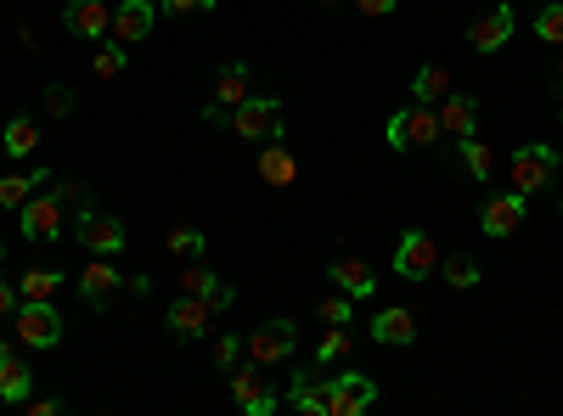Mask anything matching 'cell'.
Masks as SVG:
<instances>
[{
  "mask_svg": "<svg viewBox=\"0 0 563 416\" xmlns=\"http://www.w3.org/2000/svg\"><path fill=\"white\" fill-rule=\"evenodd\" d=\"M327 282L361 304V299L378 293V270H372L366 259H355V254H339V259H327Z\"/></svg>",
  "mask_w": 563,
  "mask_h": 416,
  "instance_id": "cell-13",
  "label": "cell"
},
{
  "mask_svg": "<svg viewBox=\"0 0 563 416\" xmlns=\"http://www.w3.org/2000/svg\"><path fill=\"white\" fill-rule=\"evenodd\" d=\"M74 102H79V90H74V85H45V90H40V108L52 113V119H68Z\"/></svg>",
  "mask_w": 563,
  "mask_h": 416,
  "instance_id": "cell-34",
  "label": "cell"
},
{
  "mask_svg": "<svg viewBox=\"0 0 563 416\" xmlns=\"http://www.w3.org/2000/svg\"><path fill=\"white\" fill-rule=\"evenodd\" d=\"M321 7H339V0H321Z\"/></svg>",
  "mask_w": 563,
  "mask_h": 416,
  "instance_id": "cell-45",
  "label": "cell"
},
{
  "mask_svg": "<svg viewBox=\"0 0 563 416\" xmlns=\"http://www.w3.org/2000/svg\"><path fill=\"white\" fill-rule=\"evenodd\" d=\"M12 333H18L29 349H57V344H63L57 299H23V304L12 310Z\"/></svg>",
  "mask_w": 563,
  "mask_h": 416,
  "instance_id": "cell-4",
  "label": "cell"
},
{
  "mask_svg": "<svg viewBox=\"0 0 563 416\" xmlns=\"http://www.w3.org/2000/svg\"><path fill=\"white\" fill-rule=\"evenodd\" d=\"M23 405H29V411H34V416H57V411H63V400H34V394H29V400H23Z\"/></svg>",
  "mask_w": 563,
  "mask_h": 416,
  "instance_id": "cell-42",
  "label": "cell"
},
{
  "mask_svg": "<svg viewBox=\"0 0 563 416\" xmlns=\"http://www.w3.org/2000/svg\"><path fill=\"white\" fill-rule=\"evenodd\" d=\"M434 270H440V243L417 225L400 231V243H395V276L400 282H429Z\"/></svg>",
  "mask_w": 563,
  "mask_h": 416,
  "instance_id": "cell-5",
  "label": "cell"
},
{
  "mask_svg": "<svg viewBox=\"0 0 563 416\" xmlns=\"http://www.w3.org/2000/svg\"><path fill=\"white\" fill-rule=\"evenodd\" d=\"M119 288H124V276L113 270V259H108V254H97V259H90V265L79 270V299H85L90 310H102Z\"/></svg>",
  "mask_w": 563,
  "mask_h": 416,
  "instance_id": "cell-17",
  "label": "cell"
},
{
  "mask_svg": "<svg viewBox=\"0 0 563 416\" xmlns=\"http://www.w3.org/2000/svg\"><path fill=\"white\" fill-rule=\"evenodd\" d=\"M0 259H7V243H0Z\"/></svg>",
  "mask_w": 563,
  "mask_h": 416,
  "instance_id": "cell-46",
  "label": "cell"
},
{
  "mask_svg": "<svg viewBox=\"0 0 563 416\" xmlns=\"http://www.w3.org/2000/svg\"><path fill=\"white\" fill-rule=\"evenodd\" d=\"M209 321H214V310H209L203 299H192V293H180V299L164 310V327H169L180 344H198V338H209Z\"/></svg>",
  "mask_w": 563,
  "mask_h": 416,
  "instance_id": "cell-14",
  "label": "cell"
},
{
  "mask_svg": "<svg viewBox=\"0 0 563 416\" xmlns=\"http://www.w3.org/2000/svg\"><path fill=\"white\" fill-rule=\"evenodd\" d=\"M536 40L541 45H563V7L558 0H547V7L536 12Z\"/></svg>",
  "mask_w": 563,
  "mask_h": 416,
  "instance_id": "cell-35",
  "label": "cell"
},
{
  "mask_svg": "<svg viewBox=\"0 0 563 416\" xmlns=\"http://www.w3.org/2000/svg\"><path fill=\"white\" fill-rule=\"evenodd\" d=\"M243 360H249V344H243L238 333H225V338H214V366H220V372H238Z\"/></svg>",
  "mask_w": 563,
  "mask_h": 416,
  "instance_id": "cell-36",
  "label": "cell"
},
{
  "mask_svg": "<svg viewBox=\"0 0 563 416\" xmlns=\"http://www.w3.org/2000/svg\"><path fill=\"white\" fill-rule=\"evenodd\" d=\"M321 321H327V327H350V321H355V299L350 293L321 299Z\"/></svg>",
  "mask_w": 563,
  "mask_h": 416,
  "instance_id": "cell-37",
  "label": "cell"
},
{
  "mask_svg": "<svg viewBox=\"0 0 563 416\" xmlns=\"http://www.w3.org/2000/svg\"><path fill=\"white\" fill-rule=\"evenodd\" d=\"M440 276H445V288H456V293L479 288V265L474 259H440Z\"/></svg>",
  "mask_w": 563,
  "mask_h": 416,
  "instance_id": "cell-33",
  "label": "cell"
},
{
  "mask_svg": "<svg viewBox=\"0 0 563 416\" xmlns=\"http://www.w3.org/2000/svg\"><path fill=\"white\" fill-rule=\"evenodd\" d=\"M525 214H530V198L525 192H490L479 203V231H485V237H496V243H507L512 231L525 225Z\"/></svg>",
  "mask_w": 563,
  "mask_h": 416,
  "instance_id": "cell-8",
  "label": "cell"
},
{
  "mask_svg": "<svg viewBox=\"0 0 563 416\" xmlns=\"http://www.w3.org/2000/svg\"><path fill=\"white\" fill-rule=\"evenodd\" d=\"M327 383L333 378H316V372H294L288 378V405L305 416H327Z\"/></svg>",
  "mask_w": 563,
  "mask_h": 416,
  "instance_id": "cell-24",
  "label": "cell"
},
{
  "mask_svg": "<svg viewBox=\"0 0 563 416\" xmlns=\"http://www.w3.org/2000/svg\"><path fill=\"white\" fill-rule=\"evenodd\" d=\"M512 29H519V12L507 7H490V12H479L474 23H467V45H474V52H501V45L512 40Z\"/></svg>",
  "mask_w": 563,
  "mask_h": 416,
  "instance_id": "cell-12",
  "label": "cell"
},
{
  "mask_svg": "<svg viewBox=\"0 0 563 416\" xmlns=\"http://www.w3.org/2000/svg\"><path fill=\"white\" fill-rule=\"evenodd\" d=\"M57 288H63V270H45V265L18 276V299H57Z\"/></svg>",
  "mask_w": 563,
  "mask_h": 416,
  "instance_id": "cell-28",
  "label": "cell"
},
{
  "mask_svg": "<svg viewBox=\"0 0 563 416\" xmlns=\"http://www.w3.org/2000/svg\"><path fill=\"white\" fill-rule=\"evenodd\" d=\"M451 90H456V85H451V68H445V63H422V68L411 74V102H429V108H434V102L451 97Z\"/></svg>",
  "mask_w": 563,
  "mask_h": 416,
  "instance_id": "cell-26",
  "label": "cell"
},
{
  "mask_svg": "<svg viewBox=\"0 0 563 416\" xmlns=\"http://www.w3.org/2000/svg\"><path fill=\"white\" fill-rule=\"evenodd\" d=\"M18 304H23V299H18V282H7V276H0V321H7Z\"/></svg>",
  "mask_w": 563,
  "mask_h": 416,
  "instance_id": "cell-39",
  "label": "cell"
},
{
  "mask_svg": "<svg viewBox=\"0 0 563 416\" xmlns=\"http://www.w3.org/2000/svg\"><path fill=\"white\" fill-rule=\"evenodd\" d=\"M124 288H130V293H141V299H147V293H153V276H147V270H141V276H130V282H124Z\"/></svg>",
  "mask_w": 563,
  "mask_h": 416,
  "instance_id": "cell-43",
  "label": "cell"
},
{
  "mask_svg": "<svg viewBox=\"0 0 563 416\" xmlns=\"http://www.w3.org/2000/svg\"><path fill=\"white\" fill-rule=\"evenodd\" d=\"M74 231H79V248H90V254H108V259H113V254H124V248H130L124 220H119V214H97V209H85Z\"/></svg>",
  "mask_w": 563,
  "mask_h": 416,
  "instance_id": "cell-10",
  "label": "cell"
},
{
  "mask_svg": "<svg viewBox=\"0 0 563 416\" xmlns=\"http://www.w3.org/2000/svg\"><path fill=\"white\" fill-rule=\"evenodd\" d=\"M130 68V57H124V45L108 34V40H97V57H90V74H97V79H119Z\"/></svg>",
  "mask_w": 563,
  "mask_h": 416,
  "instance_id": "cell-30",
  "label": "cell"
},
{
  "mask_svg": "<svg viewBox=\"0 0 563 416\" xmlns=\"http://www.w3.org/2000/svg\"><path fill=\"white\" fill-rule=\"evenodd\" d=\"M558 209H563V198H558Z\"/></svg>",
  "mask_w": 563,
  "mask_h": 416,
  "instance_id": "cell-47",
  "label": "cell"
},
{
  "mask_svg": "<svg viewBox=\"0 0 563 416\" xmlns=\"http://www.w3.org/2000/svg\"><path fill=\"white\" fill-rule=\"evenodd\" d=\"M355 12H361V18H389L395 0H355Z\"/></svg>",
  "mask_w": 563,
  "mask_h": 416,
  "instance_id": "cell-40",
  "label": "cell"
},
{
  "mask_svg": "<svg viewBox=\"0 0 563 416\" xmlns=\"http://www.w3.org/2000/svg\"><path fill=\"white\" fill-rule=\"evenodd\" d=\"M552 79H558V85H563V63H558V68H552Z\"/></svg>",
  "mask_w": 563,
  "mask_h": 416,
  "instance_id": "cell-44",
  "label": "cell"
},
{
  "mask_svg": "<svg viewBox=\"0 0 563 416\" xmlns=\"http://www.w3.org/2000/svg\"><path fill=\"white\" fill-rule=\"evenodd\" d=\"M384 142H389L395 153H429V147L440 142V113H434L429 102L400 108V113L384 124Z\"/></svg>",
  "mask_w": 563,
  "mask_h": 416,
  "instance_id": "cell-2",
  "label": "cell"
},
{
  "mask_svg": "<svg viewBox=\"0 0 563 416\" xmlns=\"http://www.w3.org/2000/svg\"><path fill=\"white\" fill-rule=\"evenodd\" d=\"M40 187H52V169H12V175H0V209H23Z\"/></svg>",
  "mask_w": 563,
  "mask_h": 416,
  "instance_id": "cell-23",
  "label": "cell"
},
{
  "mask_svg": "<svg viewBox=\"0 0 563 416\" xmlns=\"http://www.w3.org/2000/svg\"><path fill=\"white\" fill-rule=\"evenodd\" d=\"M372 405H378V383L366 372H355V366H344V372L327 383V416H366Z\"/></svg>",
  "mask_w": 563,
  "mask_h": 416,
  "instance_id": "cell-6",
  "label": "cell"
},
{
  "mask_svg": "<svg viewBox=\"0 0 563 416\" xmlns=\"http://www.w3.org/2000/svg\"><path fill=\"white\" fill-rule=\"evenodd\" d=\"M231 400H238V411H249V416H276L282 411V400L271 394V378H265L260 360H243L238 372H231Z\"/></svg>",
  "mask_w": 563,
  "mask_h": 416,
  "instance_id": "cell-7",
  "label": "cell"
},
{
  "mask_svg": "<svg viewBox=\"0 0 563 416\" xmlns=\"http://www.w3.org/2000/svg\"><path fill=\"white\" fill-rule=\"evenodd\" d=\"M372 344H384V349H406V344H417V315H411L406 304L378 310V315H372Z\"/></svg>",
  "mask_w": 563,
  "mask_h": 416,
  "instance_id": "cell-20",
  "label": "cell"
},
{
  "mask_svg": "<svg viewBox=\"0 0 563 416\" xmlns=\"http://www.w3.org/2000/svg\"><path fill=\"white\" fill-rule=\"evenodd\" d=\"M440 113V135H451V142H467V135H479V102L462 97V90H451L445 102H434Z\"/></svg>",
  "mask_w": 563,
  "mask_h": 416,
  "instance_id": "cell-18",
  "label": "cell"
},
{
  "mask_svg": "<svg viewBox=\"0 0 563 416\" xmlns=\"http://www.w3.org/2000/svg\"><path fill=\"white\" fill-rule=\"evenodd\" d=\"M164 248H169L175 259H198V254H203V231H198V225H175L169 237H164Z\"/></svg>",
  "mask_w": 563,
  "mask_h": 416,
  "instance_id": "cell-32",
  "label": "cell"
},
{
  "mask_svg": "<svg viewBox=\"0 0 563 416\" xmlns=\"http://www.w3.org/2000/svg\"><path fill=\"white\" fill-rule=\"evenodd\" d=\"M456 153H462V169L474 175V180H490V175H496V153L479 142V135H467V142H456Z\"/></svg>",
  "mask_w": 563,
  "mask_h": 416,
  "instance_id": "cell-29",
  "label": "cell"
},
{
  "mask_svg": "<svg viewBox=\"0 0 563 416\" xmlns=\"http://www.w3.org/2000/svg\"><path fill=\"white\" fill-rule=\"evenodd\" d=\"M249 97H254L249 63H225V68L214 74V102H220V108H238V102H249Z\"/></svg>",
  "mask_w": 563,
  "mask_h": 416,
  "instance_id": "cell-25",
  "label": "cell"
},
{
  "mask_svg": "<svg viewBox=\"0 0 563 416\" xmlns=\"http://www.w3.org/2000/svg\"><path fill=\"white\" fill-rule=\"evenodd\" d=\"M169 18H192V12H214V0H164Z\"/></svg>",
  "mask_w": 563,
  "mask_h": 416,
  "instance_id": "cell-38",
  "label": "cell"
},
{
  "mask_svg": "<svg viewBox=\"0 0 563 416\" xmlns=\"http://www.w3.org/2000/svg\"><path fill=\"white\" fill-rule=\"evenodd\" d=\"M34 147H40V124L34 119H7L0 124V153H7L12 164H23Z\"/></svg>",
  "mask_w": 563,
  "mask_h": 416,
  "instance_id": "cell-27",
  "label": "cell"
},
{
  "mask_svg": "<svg viewBox=\"0 0 563 416\" xmlns=\"http://www.w3.org/2000/svg\"><path fill=\"white\" fill-rule=\"evenodd\" d=\"M63 23H68V34H79V40H108L113 7H108V0H68Z\"/></svg>",
  "mask_w": 563,
  "mask_h": 416,
  "instance_id": "cell-16",
  "label": "cell"
},
{
  "mask_svg": "<svg viewBox=\"0 0 563 416\" xmlns=\"http://www.w3.org/2000/svg\"><path fill=\"white\" fill-rule=\"evenodd\" d=\"M350 349H355L350 327H333V333H321V344H316V366H339V360H350Z\"/></svg>",
  "mask_w": 563,
  "mask_h": 416,
  "instance_id": "cell-31",
  "label": "cell"
},
{
  "mask_svg": "<svg viewBox=\"0 0 563 416\" xmlns=\"http://www.w3.org/2000/svg\"><path fill=\"white\" fill-rule=\"evenodd\" d=\"M243 344H249V360H260V366H282V360L299 349V327H294V321H260V327H254Z\"/></svg>",
  "mask_w": 563,
  "mask_h": 416,
  "instance_id": "cell-9",
  "label": "cell"
},
{
  "mask_svg": "<svg viewBox=\"0 0 563 416\" xmlns=\"http://www.w3.org/2000/svg\"><path fill=\"white\" fill-rule=\"evenodd\" d=\"M180 288L192 293V299H203V304H209L214 315H220V310H231V304H238V288H225L220 276H214L209 265H198V259L186 265V276H180Z\"/></svg>",
  "mask_w": 563,
  "mask_h": 416,
  "instance_id": "cell-19",
  "label": "cell"
},
{
  "mask_svg": "<svg viewBox=\"0 0 563 416\" xmlns=\"http://www.w3.org/2000/svg\"><path fill=\"white\" fill-rule=\"evenodd\" d=\"M29 394H34V372L0 344V405H23Z\"/></svg>",
  "mask_w": 563,
  "mask_h": 416,
  "instance_id": "cell-22",
  "label": "cell"
},
{
  "mask_svg": "<svg viewBox=\"0 0 563 416\" xmlns=\"http://www.w3.org/2000/svg\"><path fill=\"white\" fill-rule=\"evenodd\" d=\"M153 23H158V7H153V0H119L108 34H113L119 45H141V40L153 34Z\"/></svg>",
  "mask_w": 563,
  "mask_h": 416,
  "instance_id": "cell-15",
  "label": "cell"
},
{
  "mask_svg": "<svg viewBox=\"0 0 563 416\" xmlns=\"http://www.w3.org/2000/svg\"><path fill=\"white\" fill-rule=\"evenodd\" d=\"M57 198L63 203H85V187H79V180H57Z\"/></svg>",
  "mask_w": 563,
  "mask_h": 416,
  "instance_id": "cell-41",
  "label": "cell"
},
{
  "mask_svg": "<svg viewBox=\"0 0 563 416\" xmlns=\"http://www.w3.org/2000/svg\"><path fill=\"white\" fill-rule=\"evenodd\" d=\"M203 119L209 124H225L231 135H243V142H282L288 135V113H282V102L276 97H265V90H254L249 102H238V108H203Z\"/></svg>",
  "mask_w": 563,
  "mask_h": 416,
  "instance_id": "cell-1",
  "label": "cell"
},
{
  "mask_svg": "<svg viewBox=\"0 0 563 416\" xmlns=\"http://www.w3.org/2000/svg\"><path fill=\"white\" fill-rule=\"evenodd\" d=\"M254 164H260V180H265V187H276V192H288L294 180H299V158L282 147V142H260V158Z\"/></svg>",
  "mask_w": 563,
  "mask_h": 416,
  "instance_id": "cell-21",
  "label": "cell"
},
{
  "mask_svg": "<svg viewBox=\"0 0 563 416\" xmlns=\"http://www.w3.org/2000/svg\"><path fill=\"white\" fill-rule=\"evenodd\" d=\"M18 225H23V243H57V231H63V198H29L18 209Z\"/></svg>",
  "mask_w": 563,
  "mask_h": 416,
  "instance_id": "cell-11",
  "label": "cell"
},
{
  "mask_svg": "<svg viewBox=\"0 0 563 416\" xmlns=\"http://www.w3.org/2000/svg\"><path fill=\"white\" fill-rule=\"evenodd\" d=\"M0 124H7V119H0Z\"/></svg>",
  "mask_w": 563,
  "mask_h": 416,
  "instance_id": "cell-48",
  "label": "cell"
},
{
  "mask_svg": "<svg viewBox=\"0 0 563 416\" xmlns=\"http://www.w3.org/2000/svg\"><path fill=\"white\" fill-rule=\"evenodd\" d=\"M558 180V153L547 147V142H530V147H519L507 158V187L512 192H525V198H536V192H547Z\"/></svg>",
  "mask_w": 563,
  "mask_h": 416,
  "instance_id": "cell-3",
  "label": "cell"
}]
</instances>
